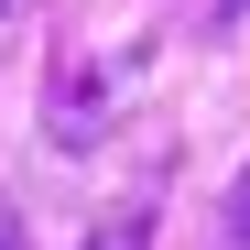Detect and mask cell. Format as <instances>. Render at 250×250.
Listing matches in <instances>:
<instances>
[{"mask_svg": "<svg viewBox=\"0 0 250 250\" xmlns=\"http://www.w3.org/2000/svg\"><path fill=\"white\" fill-rule=\"evenodd\" d=\"M239 11H250V0H229V22H239Z\"/></svg>", "mask_w": 250, "mask_h": 250, "instance_id": "277c9868", "label": "cell"}, {"mask_svg": "<svg viewBox=\"0 0 250 250\" xmlns=\"http://www.w3.org/2000/svg\"><path fill=\"white\" fill-rule=\"evenodd\" d=\"M229 229H239V250H250V174H239V196H229Z\"/></svg>", "mask_w": 250, "mask_h": 250, "instance_id": "7a4b0ae2", "label": "cell"}, {"mask_svg": "<svg viewBox=\"0 0 250 250\" xmlns=\"http://www.w3.org/2000/svg\"><path fill=\"white\" fill-rule=\"evenodd\" d=\"M87 250H152V207H120V218H109Z\"/></svg>", "mask_w": 250, "mask_h": 250, "instance_id": "6da1fadb", "label": "cell"}, {"mask_svg": "<svg viewBox=\"0 0 250 250\" xmlns=\"http://www.w3.org/2000/svg\"><path fill=\"white\" fill-rule=\"evenodd\" d=\"M0 250H22V239H11V218H0Z\"/></svg>", "mask_w": 250, "mask_h": 250, "instance_id": "3957f363", "label": "cell"}]
</instances>
